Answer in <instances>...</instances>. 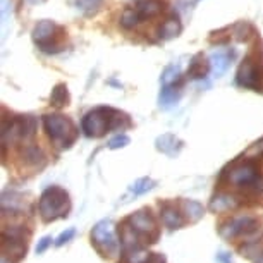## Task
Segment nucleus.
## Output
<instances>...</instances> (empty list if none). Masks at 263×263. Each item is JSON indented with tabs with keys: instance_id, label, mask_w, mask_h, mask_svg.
<instances>
[{
	"instance_id": "a211bd4d",
	"label": "nucleus",
	"mask_w": 263,
	"mask_h": 263,
	"mask_svg": "<svg viewBox=\"0 0 263 263\" xmlns=\"http://www.w3.org/2000/svg\"><path fill=\"white\" fill-rule=\"evenodd\" d=\"M210 62H206V59L201 55V53H196L195 57L191 59L190 62V69H187V78L191 79H201L206 76L208 69H210Z\"/></svg>"
},
{
	"instance_id": "ddd939ff",
	"label": "nucleus",
	"mask_w": 263,
	"mask_h": 263,
	"mask_svg": "<svg viewBox=\"0 0 263 263\" xmlns=\"http://www.w3.org/2000/svg\"><path fill=\"white\" fill-rule=\"evenodd\" d=\"M237 206H239V200H237L236 196L229 195V193H218V195L213 196L210 201V210L215 213L236 210Z\"/></svg>"
},
{
	"instance_id": "5701e85b",
	"label": "nucleus",
	"mask_w": 263,
	"mask_h": 263,
	"mask_svg": "<svg viewBox=\"0 0 263 263\" xmlns=\"http://www.w3.org/2000/svg\"><path fill=\"white\" fill-rule=\"evenodd\" d=\"M181 71L177 66H168L162 74V86H176V83H179Z\"/></svg>"
},
{
	"instance_id": "393cba45",
	"label": "nucleus",
	"mask_w": 263,
	"mask_h": 263,
	"mask_svg": "<svg viewBox=\"0 0 263 263\" xmlns=\"http://www.w3.org/2000/svg\"><path fill=\"white\" fill-rule=\"evenodd\" d=\"M155 184L157 182L150 179V177H141V179H138L135 184L131 186V193H135V195H143V193L153 190Z\"/></svg>"
},
{
	"instance_id": "f3484780",
	"label": "nucleus",
	"mask_w": 263,
	"mask_h": 263,
	"mask_svg": "<svg viewBox=\"0 0 263 263\" xmlns=\"http://www.w3.org/2000/svg\"><path fill=\"white\" fill-rule=\"evenodd\" d=\"M181 31H182V24L179 21V17L171 16L162 23L160 28H158V36L162 40H172V38L179 36Z\"/></svg>"
},
{
	"instance_id": "4468645a",
	"label": "nucleus",
	"mask_w": 263,
	"mask_h": 263,
	"mask_svg": "<svg viewBox=\"0 0 263 263\" xmlns=\"http://www.w3.org/2000/svg\"><path fill=\"white\" fill-rule=\"evenodd\" d=\"M157 145V150L165 153V155L168 157H176L179 155V152L182 150V141L179 140V138H176L174 135H162L157 138L155 141Z\"/></svg>"
},
{
	"instance_id": "39448f33",
	"label": "nucleus",
	"mask_w": 263,
	"mask_h": 263,
	"mask_svg": "<svg viewBox=\"0 0 263 263\" xmlns=\"http://www.w3.org/2000/svg\"><path fill=\"white\" fill-rule=\"evenodd\" d=\"M28 232L23 226H11L2 229V263H17L26 255Z\"/></svg>"
},
{
	"instance_id": "b1692460",
	"label": "nucleus",
	"mask_w": 263,
	"mask_h": 263,
	"mask_svg": "<svg viewBox=\"0 0 263 263\" xmlns=\"http://www.w3.org/2000/svg\"><path fill=\"white\" fill-rule=\"evenodd\" d=\"M140 23H141V19H140V16H138L136 9H126V11L122 12V17H121V26L122 28L133 29Z\"/></svg>"
},
{
	"instance_id": "4be33fe9",
	"label": "nucleus",
	"mask_w": 263,
	"mask_h": 263,
	"mask_svg": "<svg viewBox=\"0 0 263 263\" xmlns=\"http://www.w3.org/2000/svg\"><path fill=\"white\" fill-rule=\"evenodd\" d=\"M50 103L55 107H64L69 103V91L66 84H57L55 88L52 90L50 95Z\"/></svg>"
},
{
	"instance_id": "473e14b6",
	"label": "nucleus",
	"mask_w": 263,
	"mask_h": 263,
	"mask_svg": "<svg viewBox=\"0 0 263 263\" xmlns=\"http://www.w3.org/2000/svg\"><path fill=\"white\" fill-rule=\"evenodd\" d=\"M45 0H26V4H29V6H38V4H43Z\"/></svg>"
},
{
	"instance_id": "bb28decb",
	"label": "nucleus",
	"mask_w": 263,
	"mask_h": 263,
	"mask_svg": "<svg viewBox=\"0 0 263 263\" xmlns=\"http://www.w3.org/2000/svg\"><path fill=\"white\" fill-rule=\"evenodd\" d=\"M102 0H78V7L84 12H95L98 7H100Z\"/></svg>"
},
{
	"instance_id": "9b49d317",
	"label": "nucleus",
	"mask_w": 263,
	"mask_h": 263,
	"mask_svg": "<svg viewBox=\"0 0 263 263\" xmlns=\"http://www.w3.org/2000/svg\"><path fill=\"white\" fill-rule=\"evenodd\" d=\"M256 227H258V222L253 217H237L222 226L218 232H220V236L224 237V239L231 241L237 236H245V234H250L253 231H256Z\"/></svg>"
},
{
	"instance_id": "7c9ffc66",
	"label": "nucleus",
	"mask_w": 263,
	"mask_h": 263,
	"mask_svg": "<svg viewBox=\"0 0 263 263\" xmlns=\"http://www.w3.org/2000/svg\"><path fill=\"white\" fill-rule=\"evenodd\" d=\"M50 242H52V237H50V236H45V237H43V239L40 241V242H38V246H36V253H38V255H40V253L45 251L47 248L50 246Z\"/></svg>"
},
{
	"instance_id": "6e6552de",
	"label": "nucleus",
	"mask_w": 263,
	"mask_h": 263,
	"mask_svg": "<svg viewBox=\"0 0 263 263\" xmlns=\"http://www.w3.org/2000/svg\"><path fill=\"white\" fill-rule=\"evenodd\" d=\"M38 127L36 119L33 116H17L12 119H4L2 124V141L4 146L9 143H16V141H24L34 136Z\"/></svg>"
},
{
	"instance_id": "dca6fc26",
	"label": "nucleus",
	"mask_w": 263,
	"mask_h": 263,
	"mask_svg": "<svg viewBox=\"0 0 263 263\" xmlns=\"http://www.w3.org/2000/svg\"><path fill=\"white\" fill-rule=\"evenodd\" d=\"M231 61H232V53L222 52V50L213 52L212 55H210V66H212L213 76H217V78L224 76L226 71L231 66Z\"/></svg>"
},
{
	"instance_id": "a878e982",
	"label": "nucleus",
	"mask_w": 263,
	"mask_h": 263,
	"mask_svg": "<svg viewBox=\"0 0 263 263\" xmlns=\"http://www.w3.org/2000/svg\"><path fill=\"white\" fill-rule=\"evenodd\" d=\"M129 143H131L129 136H126V135H117V136H114L110 141H108V148H110V150H119V148L127 146Z\"/></svg>"
},
{
	"instance_id": "423d86ee",
	"label": "nucleus",
	"mask_w": 263,
	"mask_h": 263,
	"mask_svg": "<svg viewBox=\"0 0 263 263\" xmlns=\"http://www.w3.org/2000/svg\"><path fill=\"white\" fill-rule=\"evenodd\" d=\"M31 34H33L34 43L40 47V50H43L47 53H57L62 50L66 33H64V29L53 21H48V19L40 21L36 26L33 28Z\"/></svg>"
},
{
	"instance_id": "20e7f679",
	"label": "nucleus",
	"mask_w": 263,
	"mask_h": 263,
	"mask_svg": "<svg viewBox=\"0 0 263 263\" xmlns=\"http://www.w3.org/2000/svg\"><path fill=\"white\" fill-rule=\"evenodd\" d=\"M43 126H45L47 135L53 145L62 150L71 148L78 138V129L74 122L62 114H47L43 117Z\"/></svg>"
},
{
	"instance_id": "1a4fd4ad",
	"label": "nucleus",
	"mask_w": 263,
	"mask_h": 263,
	"mask_svg": "<svg viewBox=\"0 0 263 263\" xmlns=\"http://www.w3.org/2000/svg\"><path fill=\"white\" fill-rule=\"evenodd\" d=\"M91 245L102 256L110 258L117 255V241H116V229H114L112 220H102L93 227L91 231Z\"/></svg>"
},
{
	"instance_id": "2f4dec72",
	"label": "nucleus",
	"mask_w": 263,
	"mask_h": 263,
	"mask_svg": "<svg viewBox=\"0 0 263 263\" xmlns=\"http://www.w3.org/2000/svg\"><path fill=\"white\" fill-rule=\"evenodd\" d=\"M218 261H224V263H232V261H231V258H229V255H227V253H220V255H218Z\"/></svg>"
},
{
	"instance_id": "9d476101",
	"label": "nucleus",
	"mask_w": 263,
	"mask_h": 263,
	"mask_svg": "<svg viewBox=\"0 0 263 263\" xmlns=\"http://www.w3.org/2000/svg\"><path fill=\"white\" fill-rule=\"evenodd\" d=\"M126 220L131 224L133 229L136 231V234L140 236V239L143 242H148V245H153V242L158 241L160 237V229L157 226V220L153 218L152 212L143 208V210H138L136 213H133L131 217H127Z\"/></svg>"
},
{
	"instance_id": "c85d7f7f",
	"label": "nucleus",
	"mask_w": 263,
	"mask_h": 263,
	"mask_svg": "<svg viewBox=\"0 0 263 263\" xmlns=\"http://www.w3.org/2000/svg\"><path fill=\"white\" fill-rule=\"evenodd\" d=\"M261 155H263V140L256 141L255 145H253L250 150L246 152V157H255V158H258V157H261Z\"/></svg>"
},
{
	"instance_id": "2eb2a0df",
	"label": "nucleus",
	"mask_w": 263,
	"mask_h": 263,
	"mask_svg": "<svg viewBox=\"0 0 263 263\" xmlns=\"http://www.w3.org/2000/svg\"><path fill=\"white\" fill-rule=\"evenodd\" d=\"M135 9L138 11L140 19H152L163 12L165 4L162 0H141V2H138V6Z\"/></svg>"
},
{
	"instance_id": "f8f14e48",
	"label": "nucleus",
	"mask_w": 263,
	"mask_h": 263,
	"mask_svg": "<svg viewBox=\"0 0 263 263\" xmlns=\"http://www.w3.org/2000/svg\"><path fill=\"white\" fill-rule=\"evenodd\" d=\"M160 217L163 226L168 227V229H181L184 226V218H182V213L177 210L172 203H163L160 206Z\"/></svg>"
},
{
	"instance_id": "c756f323",
	"label": "nucleus",
	"mask_w": 263,
	"mask_h": 263,
	"mask_svg": "<svg viewBox=\"0 0 263 263\" xmlns=\"http://www.w3.org/2000/svg\"><path fill=\"white\" fill-rule=\"evenodd\" d=\"M74 234H76V231L74 229H67L66 232H62L61 236L57 237V241H55V245L57 246H62V245H66V242H69L74 237Z\"/></svg>"
},
{
	"instance_id": "412c9836",
	"label": "nucleus",
	"mask_w": 263,
	"mask_h": 263,
	"mask_svg": "<svg viewBox=\"0 0 263 263\" xmlns=\"http://www.w3.org/2000/svg\"><path fill=\"white\" fill-rule=\"evenodd\" d=\"M23 157L29 165H43V163H45V157H43L42 150L34 145H28L26 148H24Z\"/></svg>"
},
{
	"instance_id": "7ed1b4c3",
	"label": "nucleus",
	"mask_w": 263,
	"mask_h": 263,
	"mask_svg": "<svg viewBox=\"0 0 263 263\" xmlns=\"http://www.w3.org/2000/svg\"><path fill=\"white\" fill-rule=\"evenodd\" d=\"M38 210L45 222H53L57 218L67 217V213L71 212V198H69V193L59 186L47 187L43 191V195L40 196Z\"/></svg>"
},
{
	"instance_id": "aec40b11",
	"label": "nucleus",
	"mask_w": 263,
	"mask_h": 263,
	"mask_svg": "<svg viewBox=\"0 0 263 263\" xmlns=\"http://www.w3.org/2000/svg\"><path fill=\"white\" fill-rule=\"evenodd\" d=\"M181 98V91L177 86H162V91H160V107L163 108H168L172 105H176Z\"/></svg>"
},
{
	"instance_id": "cd10ccee",
	"label": "nucleus",
	"mask_w": 263,
	"mask_h": 263,
	"mask_svg": "<svg viewBox=\"0 0 263 263\" xmlns=\"http://www.w3.org/2000/svg\"><path fill=\"white\" fill-rule=\"evenodd\" d=\"M234 33L237 34L239 40H248L250 38V33H253V28L248 23H239L234 26Z\"/></svg>"
},
{
	"instance_id": "0eeeda50",
	"label": "nucleus",
	"mask_w": 263,
	"mask_h": 263,
	"mask_svg": "<svg viewBox=\"0 0 263 263\" xmlns=\"http://www.w3.org/2000/svg\"><path fill=\"white\" fill-rule=\"evenodd\" d=\"M236 81L239 86L253 91H263V53H250L237 71Z\"/></svg>"
},
{
	"instance_id": "f257e3e1",
	"label": "nucleus",
	"mask_w": 263,
	"mask_h": 263,
	"mask_svg": "<svg viewBox=\"0 0 263 263\" xmlns=\"http://www.w3.org/2000/svg\"><path fill=\"white\" fill-rule=\"evenodd\" d=\"M222 182L242 191L248 196L263 198V176L250 158H242L227 167L222 174Z\"/></svg>"
},
{
	"instance_id": "f03ea898",
	"label": "nucleus",
	"mask_w": 263,
	"mask_h": 263,
	"mask_svg": "<svg viewBox=\"0 0 263 263\" xmlns=\"http://www.w3.org/2000/svg\"><path fill=\"white\" fill-rule=\"evenodd\" d=\"M131 126V121L124 112L110 107H97L83 117L81 127L88 138H102L107 133Z\"/></svg>"
},
{
	"instance_id": "6ab92c4d",
	"label": "nucleus",
	"mask_w": 263,
	"mask_h": 263,
	"mask_svg": "<svg viewBox=\"0 0 263 263\" xmlns=\"http://www.w3.org/2000/svg\"><path fill=\"white\" fill-rule=\"evenodd\" d=\"M181 208H182V213L187 217L190 222H198L203 215H205V208H203L198 201H193V200H182Z\"/></svg>"
}]
</instances>
